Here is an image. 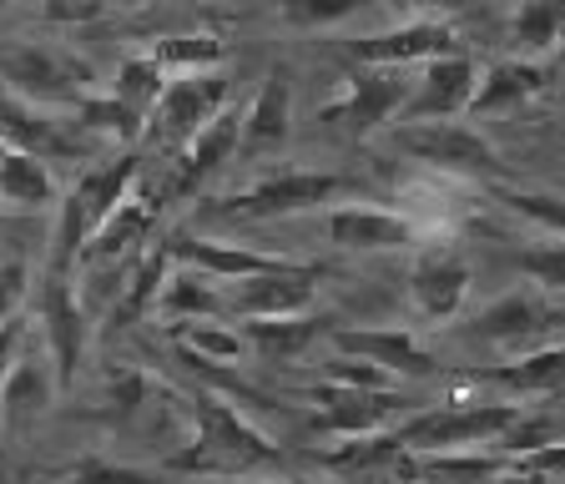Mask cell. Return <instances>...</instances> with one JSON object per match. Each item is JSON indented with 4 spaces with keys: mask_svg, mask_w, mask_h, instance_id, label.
<instances>
[{
    "mask_svg": "<svg viewBox=\"0 0 565 484\" xmlns=\"http://www.w3.org/2000/svg\"><path fill=\"white\" fill-rule=\"evenodd\" d=\"M192 444L177 454V470L192 474H253L282 464V444H273L253 419L233 409L217 394H192Z\"/></svg>",
    "mask_w": 565,
    "mask_h": 484,
    "instance_id": "1",
    "label": "cell"
},
{
    "mask_svg": "<svg viewBox=\"0 0 565 484\" xmlns=\"http://www.w3.org/2000/svg\"><path fill=\"white\" fill-rule=\"evenodd\" d=\"M525 419L520 404H455V409H414L394 429H384V444L394 464L409 454H455V449H494L510 429Z\"/></svg>",
    "mask_w": 565,
    "mask_h": 484,
    "instance_id": "2",
    "label": "cell"
},
{
    "mask_svg": "<svg viewBox=\"0 0 565 484\" xmlns=\"http://www.w3.org/2000/svg\"><path fill=\"white\" fill-rule=\"evenodd\" d=\"M137 182H141V157H131V152L111 157V162L92 166V172H82V178L71 182L56 202V233H51L46 268H56V272L76 268V258H82V248L96 237V227L117 213L121 197H127Z\"/></svg>",
    "mask_w": 565,
    "mask_h": 484,
    "instance_id": "3",
    "label": "cell"
},
{
    "mask_svg": "<svg viewBox=\"0 0 565 484\" xmlns=\"http://www.w3.org/2000/svg\"><path fill=\"white\" fill-rule=\"evenodd\" d=\"M227 96H233V82L227 72H192V76H172L152 111H147V131L141 142L157 147V152H182V147L207 127L217 111H227Z\"/></svg>",
    "mask_w": 565,
    "mask_h": 484,
    "instance_id": "4",
    "label": "cell"
},
{
    "mask_svg": "<svg viewBox=\"0 0 565 484\" xmlns=\"http://www.w3.org/2000/svg\"><path fill=\"white\" fill-rule=\"evenodd\" d=\"M0 86L31 107H71L86 96V66L66 51L35 46V41H0Z\"/></svg>",
    "mask_w": 565,
    "mask_h": 484,
    "instance_id": "5",
    "label": "cell"
},
{
    "mask_svg": "<svg viewBox=\"0 0 565 484\" xmlns=\"http://www.w3.org/2000/svg\"><path fill=\"white\" fill-rule=\"evenodd\" d=\"M388 142L429 172H445V178H484L500 166V152L465 121H404V127L388 131Z\"/></svg>",
    "mask_w": 565,
    "mask_h": 484,
    "instance_id": "6",
    "label": "cell"
},
{
    "mask_svg": "<svg viewBox=\"0 0 565 484\" xmlns=\"http://www.w3.org/2000/svg\"><path fill=\"white\" fill-rule=\"evenodd\" d=\"M35 323H41V348L56 368L61 394L76 384V368L86 354V308L82 293L71 288V272L46 268L41 272V293H35Z\"/></svg>",
    "mask_w": 565,
    "mask_h": 484,
    "instance_id": "7",
    "label": "cell"
},
{
    "mask_svg": "<svg viewBox=\"0 0 565 484\" xmlns=\"http://www.w3.org/2000/svg\"><path fill=\"white\" fill-rule=\"evenodd\" d=\"M343 187H349V182L333 178V172H278V178L237 192V197H223L212 213L237 217V223H273V217L313 213V207H323V202L339 197Z\"/></svg>",
    "mask_w": 565,
    "mask_h": 484,
    "instance_id": "8",
    "label": "cell"
},
{
    "mask_svg": "<svg viewBox=\"0 0 565 484\" xmlns=\"http://www.w3.org/2000/svg\"><path fill=\"white\" fill-rule=\"evenodd\" d=\"M237 137H243V111H237V107L217 111V117H212L207 127H202L198 137L177 152V162H167V178L147 192L157 213H162V207H172V202L198 197L202 182H207L212 172H223V162L237 152Z\"/></svg>",
    "mask_w": 565,
    "mask_h": 484,
    "instance_id": "9",
    "label": "cell"
},
{
    "mask_svg": "<svg viewBox=\"0 0 565 484\" xmlns=\"http://www.w3.org/2000/svg\"><path fill=\"white\" fill-rule=\"evenodd\" d=\"M561 323V308L541 293V288H515V293L494 298L465 323V338L490 343V348H510V354H535L541 338Z\"/></svg>",
    "mask_w": 565,
    "mask_h": 484,
    "instance_id": "10",
    "label": "cell"
},
{
    "mask_svg": "<svg viewBox=\"0 0 565 484\" xmlns=\"http://www.w3.org/2000/svg\"><path fill=\"white\" fill-rule=\"evenodd\" d=\"M313 399H318L313 429L343 434V439L384 434L394 419H409V413L419 409L404 389H343V384H323Z\"/></svg>",
    "mask_w": 565,
    "mask_h": 484,
    "instance_id": "11",
    "label": "cell"
},
{
    "mask_svg": "<svg viewBox=\"0 0 565 484\" xmlns=\"http://www.w3.org/2000/svg\"><path fill=\"white\" fill-rule=\"evenodd\" d=\"M318 278L323 268L318 262H298V268H282V272H258V278H243L223 293V308L233 319H303L313 313V298H318Z\"/></svg>",
    "mask_w": 565,
    "mask_h": 484,
    "instance_id": "12",
    "label": "cell"
},
{
    "mask_svg": "<svg viewBox=\"0 0 565 484\" xmlns=\"http://www.w3.org/2000/svg\"><path fill=\"white\" fill-rule=\"evenodd\" d=\"M61 394L56 368H51L46 348L25 333L15 364L6 368V384H0V429L6 434H25L31 424H41V413L51 409V399Z\"/></svg>",
    "mask_w": 565,
    "mask_h": 484,
    "instance_id": "13",
    "label": "cell"
},
{
    "mask_svg": "<svg viewBox=\"0 0 565 484\" xmlns=\"http://www.w3.org/2000/svg\"><path fill=\"white\" fill-rule=\"evenodd\" d=\"M409 92H414V82L404 72H394V66H364L349 82L339 107L323 111V121L353 131V137H369V131H379L388 117H399L409 107Z\"/></svg>",
    "mask_w": 565,
    "mask_h": 484,
    "instance_id": "14",
    "label": "cell"
},
{
    "mask_svg": "<svg viewBox=\"0 0 565 484\" xmlns=\"http://www.w3.org/2000/svg\"><path fill=\"white\" fill-rule=\"evenodd\" d=\"M162 243H167V252H172V262L198 268L212 283H243V278H258V272L298 268V258H288V252H258V248H243V243H212V237H198V233H167Z\"/></svg>",
    "mask_w": 565,
    "mask_h": 484,
    "instance_id": "15",
    "label": "cell"
},
{
    "mask_svg": "<svg viewBox=\"0 0 565 484\" xmlns=\"http://www.w3.org/2000/svg\"><path fill=\"white\" fill-rule=\"evenodd\" d=\"M329 343H333V354L364 358V364L384 368L388 378H435L439 374V358L409 329H333Z\"/></svg>",
    "mask_w": 565,
    "mask_h": 484,
    "instance_id": "16",
    "label": "cell"
},
{
    "mask_svg": "<svg viewBox=\"0 0 565 484\" xmlns=\"http://www.w3.org/2000/svg\"><path fill=\"white\" fill-rule=\"evenodd\" d=\"M323 233L339 252H409L419 248V223L404 213H388V207H333L323 217Z\"/></svg>",
    "mask_w": 565,
    "mask_h": 484,
    "instance_id": "17",
    "label": "cell"
},
{
    "mask_svg": "<svg viewBox=\"0 0 565 484\" xmlns=\"http://www.w3.org/2000/svg\"><path fill=\"white\" fill-rule=\"evenodd\" d=\"M465 293H470V262L459 258L455 248H429V252L414 258L409 303H414V313H419L424 323H439V329H445V323L459 313Z\"/></svg>",
    "mask_w": 565,
    "mask_h": 484,
    "instance_id": "18",
    "label": "cell"
},
{
    "mask_svg": "<svg viewBox=\"0 0 565 484\" xmlns=\"http://www.w3.org/2000/svg\"><path fill=\"white\" fill-rule=\"evenodd\" d=\"M475 86H480V72H475L470 56L424 61L419 82L409 92V107H404V121H455L459 111H470Z\"/></svg>",
    "mask_w": 565,
    "mask_h": 484,
    "instance_id": "19",
    "label": "cell"
},
{
    "mask_svg": "<svg viewBox=\"0 0 565 484\" xmlns=\"http://www.w3.org/2000/svg\"><path fill=\"white\" fill-rule=\"evenodd\" d=\"M439 56H459L455 25L445 21H409V25H394V31H379V36L353 41V61L394 66V72H409L414 61H439Z\"/></svg>",
    "mask_w": 565,
    "mask_h": 484,
    "instance_id": "20",
    "label": "cell"
},
{
    "mask_svg": "<svg viewBox=\"0 0 565 484\" xmlns=\"http://www.w3.org/2000/svg\"><path fill=\"white\" fill-rule=\"evenodd\" d=\"M0 142H6V152L61 162V157H76L82 137L66 131V121H56L46 107H31V101H21V96L0 92Z\"/></svg>",
    "mask_w": 565,
    "mask_h": 484,
    "instance_id": "21",
    "label": "cell"
},
{
    "mask_svg": "<svg viewBox=\"0 0 565 484\" xmlns=\"http://www.w3.org/2000/svg\"><path fill=\"white\" fill-rule=\"evenodd\" d=\"M294 137V82H288V72L282 66H273L268 76H263L258 96L247 101L243 111V137H237V152L247 157H263L273 152V147H282Z\"/></svg>",
    "mask_w": 565,
    "mask_h": 484,
    "instance_id": "22",
    "label": "cell"
},
{
    "mask_svg": "<svg viewBox=\"0 0 565 484\" xmlns=\"http://www.w3.org/2000/svg\"><path fill=\"white\" fill-rule=\"evenodd\" d=\"M157 217H162V213L152 207L147 187H131L127 197H121L117 213L96 227V237L82 248L76 268H96V262H117V258H127V252H137V243H147V237H152Z\"/></svg>",
    "mask_w": 565,
    "mask_h": 484,
    "instance_id": "23",
    "label": "cell"
},
{
    "mask_svg": "<svg viewBox=\"0 0 565 484\" xmlns=\"http://www.w3.org/2000/svg\"><path fill=\"white\" fill-rule=\"evenodd\" d=\"M470 384H494L510 394H561L565 389V343H545L535 354H515L490 368H465Z\"/></svg>",
    "mask_w": 565,
    "mask_h": 484,
    "instance_id": "24",
    "label": "cell"
},
{
    "mask_svg": "<svg viewBox=\"0 0 565 484\" xmlns=\"http://www.w3.org/2000/svg\"><path fill=\"white\" fill-rule=\"evenodd\" d=\"M339 329V323L323 313H303V319H247L243 329V343L247 348H258L263 358H303L308 348H313L318 338H329V333Z\"/></svg>",
    "mask_w": 565,
    "mask_h": 484,
    "instance_id": "25",
    "label": "cell"
},
{
    "mask_svg": "<svg viewBox=\"0 0 565 484\" xmlns=\"http://www.w3.org/2000/svg\"><path fill=\"white\" fill-rule=\"evenodd\" d=\"M0 202H6V207H15V213H41V207H56L61 187H56L51 162L25 157V152H6V162H0Z\"/></svg>",
    "mask_w": 565,
    "mask_h": 484,
    "instance_id": "26",
    "label": "cell"
},
{
    "mask_svg": "<svg viewBox=\"0 0 565 484\" xmlns=\"http://www.w3.org/2000/svg\"><path fill=\"white\" fill-rule=\"evenodd\" d=\"M535 92H545V66H530V61H494L490 72L480 76V86H475L470 111H505Z\"/></svg>",
    "mask_w": 565,
    "mask_h": 484,
    "instance_id": "27",
    "label": "cell"
},
{
    "mask_svg": "<svg viewBox=\"0 0 565 484\" xmlns=\"http://www.w3.org/2000/svg\"><path fill=\"white\" fill-rule=\"evenodd\" d=\"M157 313L162 319H217L227 313L223 288H212V278H202L198 268H172L157 293Z\"/></svg>",
    "mask_w": 565,
    "mask_h": 484,
    "instance_id": "28",
    "label": "cell"
},
{
    "mask_svg": "<svg viewBox=\"0 0 565 484\" xmlns=\"http://www.w3.org/2000/svg\"><path fill=\"white\" fill-rule=\"evenodd\" d=\"M76 127L82 131H102V137H111V142H141V131H147V117H141L137 107H127L121 96H96L86 92L82 101H76Z\"/></svg>",
    "mask_w": 565,
    "mask_h": 484,
    "instance_id": "29",
    "label": "cell"
},
{
    "mask_svg": "<svg viewBox=\"0 0 565 484\" xmlns=\"http://www.w3.org/2000/svg\"><path fill=\"white\" fill-rule=\"evenodd\" d=\"M167 272H172V252H167V243H157L152 252H141L137 268H131V278H127V298H121L117 313H111V319H117V329L137 323L147 308H157V293H162Z\"/></svg>",
    "mask_w": 565,
    "mask_h": 484,
    "instance_id": "30",
    "label": "cell"
},
{
    "mask_svg": "<svg viewBox=\"0 0 565 484\" xmlns=\"http://www.w3.org/2000/svg\"><path fill=\"white\" fill-rule=\"evenodd\" d=\"M243 333L223 329V323H188L182 329V364L212 368V364H237L243 358Z\"/></svg>",
    "mask_w": 565,
    "mask_h": 484,
    "instance_id": "31",
    "label": "cell"
},
{
    "mask_svg": "<svg viewBox=\"0 0 565 484\" xmlns=\"http://www.w3.org/2000/svg\"><path fill=\"white\" fill-rule=\"evenodd\" d=\"M223 41L217 36H167L152 46V61L167 76H192V72H217L223 66Z\"/></svg>",
    "mask_w": 565,
    "mask_h": 484,
    "instance_id": "32",
    "label": "cell"
},
{
    "mask_svg": "<svg viewBox=\"0 0 565 484\" xmlns=\"http://www.w3.org/2000/svg\"><path fill=\"white\" fill-rule=\"evenodd\" d=\"M510 31L520 51H551L565 36V0H520Z\"/></svg>",
    "mask_w": 565,
    "mask_h": 484,
    "instance_id": "33",
    "label": "cell"
},
{
    "mask_svg": "<svg viewBox=\"0 0 565 484\" xmlns=\"http://www.w3.org/2000/svg\"><path fill=\"white\" fill-rule=\"evenodd\" d=\"M167 82H172V76H167L162 66H157V61H152V51H147V56H131V61H121L117 82H111V96H121L127 107H137L141 117H147V111H152L157 101H162Z\"/></svg>",
    "mask_w": 565,
    "mask_h": 484,
    "instance_id": "34",
    "label": "cell"
},
{
    "mask_svg": "<svg viewBox=\"0 0 565 484\" xmlns=\"http://www.w3.org/2000/svg\"><path fill=\"white\" fill-rule=\"evenodd\" d=\"M494 202L500 207H510L515 217H525V223L545 227V233H555L565 243V197L561 192H541V187H494Z\"/></svg>",
    "mask_w": 565,
    "mask_h": 484,
    "instance_id": "35",
    "label": "cell"
},
{
    "mask_svg": "<svg viewBox=\"0 0 565 484\" xmlns=\"http://www.w3.org/2000/svg\"><path fill=\"white\" fill-rule=\"evenodd\" d=\"M364 11V0H278V15L288 25H339Z\"/></svg>",
    "mask_w": 565,
    "mask_h": 484,
    "instance_id": "36",
    "label": "cell"
},
{
    "mask_svg": "<svg viewBox=\"0 0 565 484\" xmlns=\"http://www.w3.org/2000/svg\"><path fill=\"white\" fill-rule=\"evenodd\" d=\"M520 272L535 278L541 293H565V243H545V248H525L515 258Z\"/></svg>",
    "mask_w": 565,
    "mask_h": 484,
    "instance_id": "37",
    "label": "cell"
},
{
    "mask_svg": "<svg viewBox=\"0 0 565 484\" xmlns=\"http://www.w3.org/2000/svg\"><path fill=\"white\" fill-rule=\"evenodd\" d=\"M323 374H329V384H343V389H399L384 368L364 364V358H343V354H333L323 364Z\"/></svg>",
    "mask_w": 565,
    "mask_h": 484,
    "instance_id": "38",
    "label": "cell"
},
{
    "mask_svg": "<svg viewBox=\"0 0 565 484\" xmlns=\"http://www.w3.org/2000/svg\"><path fill=\"white\" fill-rule=\"evenodd\" d=\"M31 298V268L15 258L0 262V329L21 319V303Z\"/></svg>",
    "mask_w": 565,
    "mask_h": 484,
    "instance_id": "39",
    "label": "cell"
},
{
    "mask_svg": "<svg viewBox=\"0 0 565 484\" xmlns=\"http://www.w3.org/2000/svg\"><path fill=\"white\" fill-rule=\"evenodd\" d=\"M66 484H152V474L121 470V464H106V460H86L66 474Z\"/></svg>",
    "mask_w": 565,
    "mask_h": 484,
    "instance_id": "40",
    "label": "cell"
},
{
    "mask_svg": "<svg viewBox=\"0 0 565 484\" xmlns=\"http://www.w3.org/2000/svg\"><path fill=\"white\" fill-rule=\"evenodd\" d=\"M102 11V0H46V21H86Z\"/></svg>",
    "mask_w": 565,
    "mask_h": 484,
    "instance_id": "41",
    "label": "cell"
},
{
    "mask_svg": "<svg viewBox=\"0 0 565 484\" xmlns=\"http://www.w3.org/2000/svg\"><path fill=\"white\" fill-rule=\"evenodd\" d=\"M0 484H21V474H15V460H11V444H0Z\"/></svg>",
    "mask_w": 565,
    "mask_h": 484,
    "instance_id": "42",
    "label": "cell"
},
{
    "mask_svg": "<svg viewBox=\"0 0 565 484\" xmlns=\"http://www.w3.org/2000/svg\"><path fill=\"white\" fill-rule=\"evenodd\" d=\"M227 484H288V480H227Z\"/></svg>",
    "mask_w": 565,
    "mask_h": 484,
    "instance_id": "43",
    "label": "cell"
},
{
    "mask_svg": "<svg viewBox=\"0 0 565 484\" xmlns=\"http://www.w3.org/2000/svg\"><path fill=\"white\" fill-rule=\"evenodd\" d=\"M121 6H141V0H121Z\"/></svg>",
    "mask_w": 565,
    "mask_h": 484,
    "instance_id": "44",
    "label": "cell"
},
{
    "mask_svg": "<svg viewBox=\"0 0 565 484\" xmlns=\"http://www.w3.org/2000/svg\"><path fill=\"white\" fill-rule=\"evenodd\" d=\"M0 162H6V142H0Z\"/></svg>",
    "mask_w": 565,
    "mask_h": 484,
    "instance_id": "45",
    "label": "cell"
},
{
    "mask_svg": "<svg viewBox=\"0 0 565 484\" xmlns=\"http://www.w3.org/2000/svg\"><path fill=\"white\" fill-rule=\"evenodd\" d=\"M0 6H11V0H0Z\"/></svg>",
    "mask_w": 565,
    "mask_h": 484,
    "instance_id": "46",
    "label": "cell"
}]
</instances>
